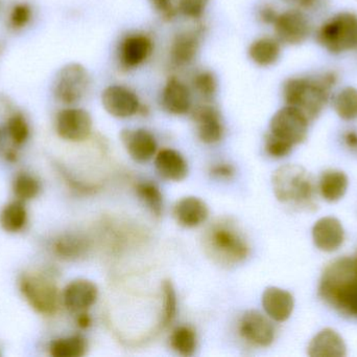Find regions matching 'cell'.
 <instances>
[{"label": "cell", "mask_w": 357, "mask_h": 357, "mask_svg": "<svg viewBox=\"0 0 357 357\" xmlns=\"http://www.w3.org/2000/svg\"><path fill=\"white\" fill-rule=\"evenodd\" d=\"M337 81L333 71L316 78H291L283 85V98L287 105L301 110L310 121L321 115Z\"/></svg>", "instance_id": "obj_1"}, {"label": "cell", "mask_w": 357, "mask_h": 357, "mask_svg": "<svg viewBox=\"0 0 357 357\" xmlns=\"http://www.w3.org/2000/svg\"><path fill=\"white\" fill-rule=\"evenodd\" d=\"M273 189L280 203L304 210L317 207L316 189L312 176L299 165H284L273 174Z\"/></svg>", "instance_id": "obj_2"}, {"label": "cell", "mask_w": 357, "mask_h": 357, "mask_svg": "<svg viewBox=\"0 0 357 357\" xmlns=\"http://www.w3.org/2000/svg\"><path fill=\"white\" fill-rule=\"evenodd\" d=\"M204 242L209 255L226 265L241 263L249 256L250 247L245 237L228 222L212 224Z\"/></svg>", "instance_id": "obj_3"}, {"label": "cell", "mask_w": 357, "mask_h": 357, "mask_svg": "<svg viewBox=\"0 0 357 357\" xmlns=\"http://www.w3.org/2000/svg\"><path fill=\"white\" fill-rule=\"evenodd\" d=\"M19 289L27 304L38 314L50 316L59 312L62 296L58 286L45 275L23 274L19 280Z\"/></svg>", "instance_id": "obj_4"}, {"label": "cell", "mask_w": 357, "mask_h": 357, "mask_svg": "<svg viewBox=\"0 0 357 357\" xmlns=\"http://www.w3.org/2000/svg\"><path fill=\"white\" fill-rule=\"evenodd\" d=\"M317 39L331 54H341L356 50V15L350 12L335 15L321 25Z\"/></svg>", "instance_id": "obj_5"}, {"label": "cell", "mask_w": 357, "mask_h": 357, "mask_svg": "<svg viewBox=\"0 0 357 357\" xmlns=\"http://www.w3.org/2000/svg\"><path fill=\"white\" fill-rule=\"evenodd\" d=\"M89 75L83 65L70 63L60 69L54 83V94L64 105L77 104L87 94Z\"/></svg>", "instance_id": "obj_6"}, {"label": "cell", "mask_w": 357, "mask_h": 357, "mask_svg": "<svg viewBox=\"0 0 357 357\" xmlns=\"http://www.w3.org/2000/svg\"><path fill=\"white\" fill-rule=\"evenodd\" d=\"M308 124L310 119L301 110L287 105L273 115L270 132L295 146L307 138Z\"/></svg>", "instance_id": "obj_7"}, {"label": "cell", "mask_w": 357, "mask_h": 357, "mask_svg": "<svg viewBox=\"0 0 357 357\" xmlns=\"http://www.w3.org/2000/svg\"><path fill=\"white\" fill-rule=\"evenodd\" d=\"M354 282H357V258H342L329 264L324 270L319 295L329 303L335 293Z\"/></svg>", "instance_id": "obj_8"}, {"label": "cell", "mask_w": 357, "mask_h": 357, "mask_svg": "<svg viewBox=\"0 0 357 357\" xmlns=\"http://www.w3.org/2000/svg\"><path fill=\"white\" fill-rule=\"evenodd\" d=\"M56 130L58 136L68 142H83L92 131V119L87 111L75 107L62 109L56 115Z\"/></svg>", "instance_id": "obj_9"}, {"label": "cell", "mask_w": 357, "mask_h": 357, "mask_svg": "<svg viewBox=\"0 0 357 357\" xmlns=\"http://www.w3.org/2000/svg\"><path fill=\"white\" fill-rule=\"evenodd\" d=\"M273 25L277 40L289 45L303 43L312 33L310 20L299 10H289L281 13Z\"/></svg>", "instance_id": "obj_10"}, {"label": "cell", "mask_w": 357, "mask_h": 357, "mask_svg": "<svg viewBox=\"0 0 357 357\" xmlns=\"http://www.w3.org/2000/svg\"><path fill=\"white\" fill-rule=\"evenodd\" d=\"M102 103L107 112L119 119L133 117L142 108L137 94L123 85L108 86L102 92Z\"/></svg>", "instance_id": "obj_11"}, {"label": "cell", "mask_w": 357, "mask_h": 357, "mask_svg": "<svg viewBox=\"0 0 357 357\" xmlns=\"http://www.w3.org/2000/svg\"><path fill=\"white\" fill-rule=\"evenodd\" d=\"M241 337L259 347H268L275 340V328L266 316L257 310L245 312L239 323Z\"/></svg>", "instance_id": "obj_12"}, {"label": "cell", "mask_w": 357, "mask_h": 357, "mask_svg": "<svg viewBox=\"0 0 357 357\" xmlns=\"http://www.w3.org/2000/svg\"><path fill=\"white\" fill-rule=\"evenodd\" d=\"M98 297V286L86 279L71 281L62 293V302L73 314L87 312L96 304Z\"/></svg>", "instance_id": "obj_13"}, {"label": "cell", "mask_w": 357, "mask_h": 357, "mask_svg": "<svg viewBox=\"0 0 357 357\" xmlns=\"http://www.w3.org/2000/svg\"><path fill=\"white\" fill-rule=\"evenodd\" d=\"M192 119L197 126V136L205 144H215L222 140L224 126L220 112L209 104L199 105L192 110Z\"/></svg>", "instance_id": "obj_14"}, {"label": "cell", "mask_w": 357, "mask_h": 357, "mask_svg": "<svg viewBox=\"0 0 357 357\" xmlns=\"http://www.w3.org/2000/svg\"><path fill=\"white\" fill-rule=\"evenodd\" d=\"M121 138L130 156L138 163H146L156 154V138L148 130L125 129Z\"/></svg>", "instance_id": "obj_15"}, {"label": "cell", "mask_w": 357, "mask_h": 357, "mask_svg": "<svg viewBox=\"0 0 357 357\" xmlns=\"http://www.w3.org/2000/svg\"><path fill=\"white\" fill-rule=\"evenodd\" d=\"M312 239L320 251L333 253L343 245L345 232L341 221L337 218H321L312 228Z\"/></svg>", "instance_id": "obj_16"}, {"label": "cell", "mask_w": 357, "mask_h": 357, "mask_svg": "<svg viewBox=\"0 0 357 357\" xmlns=\"http://www.w3.org/2000/svg\"><path fill=\"white\" fill-rule=\"evenodd\" d=\"M152 52L153 42L148 36H128L119 48V62L125 68H135L148 60Z\"/></svg>", "instance_id": "obj_17"}, {"label": "cell", "mask_w": 357, "mask_h": 357, "mask_svg": "<svg viewBox=\"0 0 357 357\" xmlns=\"http://www.w3.org/2000/svg\"><path fill=\"white\" fill-rule=\"evenodd\" d=\"M163 109L172 115H182L191 110V94L188 87L177 78L167 80L161 94Z\"/></svg>", "instance_id": "obj_18"}, {"label": "cell", "mask_w": 357, "mask_h": 357, "mask_svg": "<svg viewBox=\"0 0 357 357\" xmlns=\"http://www.w3.org/2000/svg\"><path fill=\"white\" fill-rule=\"evenodd\" d=\"M262 306L272 320L285 322L293 314L294 298L284 289L268 287L262 295Z\"/></svg>", "instance_id": "obj_19"}, {"label": "cell", "mask_w": 357, "mask_h": 357, "mask_svg": "<svg viewBox=\"0 0 357 357\" xmlns=\"http://www.w3.org/2000/svg\"><path fill=\"white\" fill-rule=\"evenodd\" d=\"M307 354L310 357H344L347 354V347L337 331L326 328L312 340Z\"/></svg>", "instance_id": "obj_20"}, {"label": "cell", "mask_w": 357, "mask_h": 357, "mask_svg": "<svg viewBox=\"0 0 357 357\" xmlns=\"http://www.w3.org/2000/svg\"><path fill=\"white\" fill-rule=\"evenodd\" d=\"M174 216L180 226L184 228H195L207 220L209 210L207 205L199 197H184L176 203Z\"/></svg>", "instance_id": "obj_21"}, {"label": "cell", "mask_w": 357, "mask_h": 357, "mask_svg": "<svg viewBox=\"0 0 357 357\" xmlns=\"http://www.w3.org/2000/svg\"><path fill=\"white\" fill-rule=\"evenodd\" d=\"M157 171L167 180L181 182L188 174V166L180 152L174 149H163L155 159Z\"/></svg>", "instance_id": "obj_22"}, {"label": "cell", "mask_w": 357, "mask_h": 357, "mask_svg": "<svg viewBox=\"0 0 357 357\" xmlns=\"http://www.w3.org/2000/svg\"><path fill=\"white\" fill-rule=\"evenodd\" d=\"M199 45L197 31H186L175 36L171 45V60L176 66H185L192 62Z\"/></svg>", "instance_id": "obj_23"}, {"label": "cell", "mask_w": 357, "mask_h": 357, "mask_svg": "<svg viewBox=\"0 0 357 357\" xmlns=\"http://www.w3.org/2000/svg\"><path fill=\"white\" fill-rule=\"evenodd\" d=\"M348 177L344 172L337 170H331L325 172L320 180L319 190L325 201L335 203L343 198L347 192Z\"/></svg>", "instance_id": "obj_24"}, {"label": "cell", "mask_w": 357, "mask_h": 357, "mask_svg": "<svg viewBox=\"0 0 357 357\" xmlns=\"http://www.w3.org/2000/svg\"><path fill=\"white\" fill-rule=\"evenodd\" d=\"M280 43L275 38L262 37L250 45V58L260 66H270L280 57Z\"/></svg>", "instance_id": "obj_25"}, {"label": "cell", "mask_w": 357, "mask_h": 357, "mask_svg": "<svg viewBox=\"0 0 357 357\" xmlns=\"http://www.w3.org/2000/svg\"><path fill=\"white\" fill-rule=\"evenodd\" d=\"M27 210L23 201L8 203L0 212V226L4 232L16 234L21 232L27 224Z\"/></svg>", "instance_id": "obj_26"}, {"label": "cell", "mask_w": 357, "mask_h": 357, "mask_svg": "<svg viewBox=\"0 0 357 357\" xmlns=\"http://www.w3.org/2000/svg\"><path fill=\"white\" fill-rule=\"evenodd\" d=\"M87 240L77 235H63L54 240L52 251L61 259L75 260L83 257L88 251Z\"/></svg>", "instance_id": "obj_27"}, {"label": "cell", "mask_w": 357, "mask_h": 357, "mask_svg": "<svg viewBox=\"0 0 357 357\" xmlns=\"http://www.w3.org/2000/svg\"><path fill=\"white\" fill-rule=\"evenodd\" d=\"M87 341L82 335L61 337L50 345V354L54 357H82L87 354Z\"/></svg>", "instance_id": "obj_28"}, {"label": "cell", "mask_w": 357, "mask_h": 357, "mask_svg": "<svg viewBox=\"0 0 357 357\" xmlns=\"http://www.w3.org/2000/svg\"><path fill=\"white\" fill-rule=\"evenodd\" d=\"M335 113L344 121L357 119V88L347 86L333 99Z\"/></svg>", "instance_id": "obj_29"}, {"label": "cell", "mask_w": 357, "mask_h": 357, "mask_svg": "<svg viewBox=\"0 0 357 357\" xmlns=\"http://www.w3.org/2000/svg\"><path fill=\"white\" fill-rule=\"evenodd\" d=\"M13 192L18 201H29L36 198L41 192L39 180L29 173H18L13 182Z\"/></svg>", "instance_id": "obj_30"}, {"label": "cell", "mask_w": 357, "mask_h": 357, "mask_svg": "<svg viewBox=\"0 0 357 357\" xmlns=\"http://www.w3.org/2000/svg\"><path fill=\"white\" fill-rule=\"evenodd\" d=\"M171 345L180 356H192L197 350V335L190 327H178L172 333Z\"/></svg>", "instance_id": "obj_31"}, {"label": "cell", "mask_w": 357, "mask_h": 357, "mask_svg": "<svg viewBox=\"0 0 357 357\" xmlns=\"http://www.w3.org/2000/svg\"><path fill=\"white\" fill-rule=\"evenodd\" d=\"M136 193L155 216H161L163 212V196L156 184L150 182H139L136 186Z\"/></svg>", "instance_id": "obj_32"}, {"label": "cell", "mask_w": 357, "mask_h": 357, "mask_svg": "<svg viewBox=\"0 0 357 357\" xmlns=\"http://www.w3.org/2000/svg\"><path fill=\"white\" fill-rule=\"evenodd\" d=\"M6 132L13 144L21 146L29 138V125L24 115L21 112L10 113L6 119Z\"/></svg>", "instance_id": "obj_33"}, {"label": "cell", "mask_w": 357, "mask_h": 357, "mask_svg": "<svg viewBox=\"0 0 357 357\" xmlns=\"http://www.w3.org/2000/svg\"><path fill=\"white\" fill-rule=\"evenodd\" d=\"M328 304L343 314L357 316V282L344 287L335 293Z\"/></svg>", "instance_id": "obj_34"}, {"label": "cell", "mask_w": 357, "mask_h": 357, "mask_svg": "<svg viewBox=\"0 0 357 357\" xmlns=\"http://www.w3.org/2000/svg\"><path fill=\"white\" fill-rule=\"evenodd\" d=\"M192 87L204 100H211L218 89L215 75L209 71H199L193 75Z\"/></svg>", "instance_id": "obj_35"}, {"label": "cell", "mask_w": 357, "mask_h": 357, "mask_svg": "<svg viewBox=\"0 0 357 357\" xmlns=\"http://www.w3.org/2000/svg\"><path fill=\"white\" fill-rule=\"evenodd\" d=\"M163 303H165V316H163V326L171 325L177 314V296L173 283L165 280L162 284Z\"/></svg>", "instance_id": "obj_36"}, {"label": "cell", "mask_w": 357, "mask_h": 357, "mask_svg": "<svg viewBox=\"0 0 357 357\" xmlns=\"http://www.w3.org/2000/svg\"><path fill=\"white\" fill-rule=\"evenodd\" d=\"M293 145L281 138H277L274 134L268 132L266 136V150L270 156L274 159H282L291 153Z\"/></svg>", "instance_id": "obj_37"}, {"label": "cell", "mask_w": 357, "mask_h": 357, "mask_svg": "<svg viewBox=\"0 0 357 357\" xmlns=\"http://www.w3.org/2000/svg\"><path fill=\"white\" fill-rule=\"evenodd\" d=\"M31 8L27 3H17L10 10L8 22L14 29H21L29 24L31 19Z\"/></svg>", "instance_id": "obj_38"}, {"label": "cell", "mask_w": 357, "mask_h": 357, "mask_svg": "<svg viewBox=\"0 0 357 357\" xmlns=\"http://www.w3.org/2000/svg\"><path fill=\"white\" fill-rule=\"evenodd\" d=\"M209 0H178V10L188 18L199 19Z\"/></svg>", "instance_id": "obj_39"}, {"label": "cell", "mask_w": 357, "mask_h": 357, "mask_svg": "<svg viewBox=\"0 0 357 357\" xmlns=\"http://www.w3.org/2000/svg\"><path fill=\"white\" fill-rule=\"evenodd\" d=\"M157 12L160 13L165 19H172L175 15V8L172 0H150Z\"/></svg>", "instance_id": "obj_40"}, {"label": "cell", "mask_w": 357, "mask_h": 357, "mask_svg": "<svg viewBox=\"0 0 357 357\" xmlns=\"http://www.w3.org/2000/svg\"><path fill=\"white\" fill-rule=\"evenodd\" d=\"M278 15L277 10L270 4H264L258 10V17L266 24H274Z\"/></svg>", "instance_id": "obj_41"}, {"label": "cell", "mask_w": 357, "mask_h": 357, "mask_svg": "<svg viewBox=\"0 0 357 357\" xmlns=\"http://www.w3.org/2000/svg\"><path fill=\"white\" fill-rule=\"evenodd\" d=\"M235 170L232 166L229 163H218L211 168V174L215 177L222 178V180H229L234 175Z\"/></svg>", "instance_id": "obj_42"}, {"label": "cell", "mask_w": 357, "mask_h": 357, "mask_svg": "<svg viewBox=\"0 0 357 357\" xmlns=\"http://www.w3.org/2000/svg\"><path fill=\"white\" fill-rule=\"evenodd\" d=\"M344 142L346 146L351 150L357 151V132L354 130H349L344 134Z\"/></svg>", "instance_id": "obj_43"}, {"label": "cell", "mask_w": 357, "mask_h": 357, "mask_svg": "<svg viewBox=\"0 0 357 357\" xmlns=\"http://www.w3.org/2000/svg\"><path fill=\"white\" fill-rule=\"evenodd\" d=\"M92 324V319L89 314H87V312H79L77 314V327H79L81 329H87L91 326Z\"/></svg>", "instance_id": "obj_44"}, {"label": "cell", "mask_w": 357, "mask_h": 357, "mask_svg": "<svg viewBox=\"0 0 357 357\" xmlns=\"http://www.w3.org/2000/svg\"><path fill=\"white\" fill-rule=\"evenodd\" d=\"M4 156H6V161H10V163H15V161H17V159H18V154H17V152L14 149H8V150L6 151V154H4Z\"/></svg>", "instance_id": "obj_45"}, {"label": "cell", "mask_w": 357, "mask_h": 357, "mask_svg": "<svg viewBox=\"0 0 357 357\" xmlns=\"http://www.w3.org/2000/svg\"><path fill=\"white\" fill-rule=\"evenodd\" d=\"M317 0H299V3L304 8H310L316 3Z\"/></svg>", "instance_id": "obj_46"}, {"label": "cell", "mask_w": 357, "mask_h": 357, "mask_svg": "<svg viewBox=\"0 0 357 357\" xmlns=\"http://www.w3.org/2000/svg\"><path fill=\"white\" fill-rule=\"evenodd\" d=\"M1 52H2V46H1V44H0V54H1Z\"/></svg>", "instance_id": "obj_47"}, {"label": "cell", "mask_w": 357, "mask_h": 357, "mask_svg": "<svg viewBox=\"0 0 357 357\" xmlns=\"http://www.w3.org/2000/svg\"><path fill=\"white\" fill-rule=\"evenodd\" d=\"M297 1H299V0H297Z\"/></svg>", "instance_id": "obj_48"}]
</instances>
